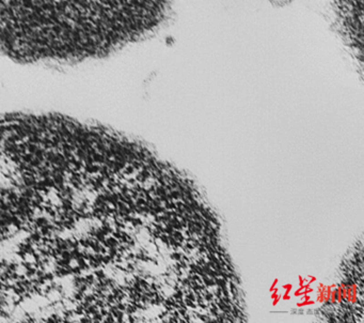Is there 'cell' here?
<instances>
[{"mask_svg":"<svg viewBox=\"0 0 364 323\" xmlns=\"http://www.w3.org/2000/svg\"><path fill=\"white\" fill-rule=\"evenodd\" d=\"M114 136L61 113H0V322L116 317Z\"/></svg>","mask_w":364,"mask_h":323,"instance_id":"cell-1","label":"cell"},{"mask_svg":"<svg viewBox=\"0 0 364 323\" xmlns=\"http://www.w3.org/2000/svg\"><path fill=\"white\" fill-rule=\"evenodd\" d=\"M337 8H340L341 15L345 19V27H348V34L352 37V43H356L357 37V26L362 28L361 25L357 23V18L362 21V15L358 13V11L362 13V0H335Z\"/></svg>","mask_w":364,"mask_h":323,"instance_id":"cell-2","label":"cell"},{"mask_svg":"<svg viewBox=\"0 0 364 323\" xmlns=\"http://www.w3.org/2000/svg\"><path fill=\"white\" fill-rule=\"evenodd\" d=\"M346 301L350 304H354L357 302V286L354 284H351L350 286L347 287V296Z\"/></svg>","mask_w":364,"mask_h":323,"instance_id":"cell-3","label":"cell"},{"mask_svg":"<svg viewBox=\"0 0 364 323\" xmlns=\"http://www.w3.org/2000/svg\"><path fill=\"white\" fill-rule=\"evenodd\" d=\"M269 2L272 4V6H275V7H278V8H283L289 4L293 0H268Z\"/></svg>","mask_w":364,"mask_h":323,"instance_id":"cell-4","label":"cell"},{"mask_svg":"<svg viewBox=\"0 0 364 323\" xmlns=\"http://www.w3.org/2000/svg\"><path fill=\"white\" fill-rule=\"evenodd\" d=\"M329 303H331V304L336 303V285H334L331 289L330 295H329Z\"/></svg>","mask_w":364,"mask_h":323,"instance_id":"cell-5","label":"cell"},{"mask_svg":"<svg viewBox=\"0 0 364 323\" xmlns=\"http://www.w3.org/2000/svg\"><path fill=\"white\" fill-rule=\"evenodd\" d=\"M315 303H316V301H315V299H306V301H300V302H298V303H297V304H296V306H297V307L310 306V305H314Z\"/></svg>","mask_w":364,"mask_h":323,"instance_id":"cell-6","label":"cell"},{"mask_svg":"<svg viewBox=\"0 0 364 323\" xmlns=\"http://www.w3.org/2000/svg\"><path fill=\"white\" fill-rule=\"evenodd\" d=\"M343 301V295H342V289H341L340 285H336V303L341 304Z\"/></svg>","mask_w":364,"mask_h":323,"instance_id":"cell-7","label":"cell"},{"mask_svg":"<svg viewBox=\"0 0 364 323\" xmlns=\"http://www.w3.org/2000/svg\"><path fill=\"white\" fill-rule=\"evenodd\" d=\"M282 288H283V289H284V290H285L284 292L289 293V292H290V291H292V290H293L294 286H293V284H285V285H283V286H282Z\"/></svg>","mask_w":364,"mask_h":323,"instance_id":"cell-8","label":"cell"},{"mask_svg":"<svg viewBox=\"0 0 364 323\" xmlns=\"http://www.w3.org/2000/svg\"><path fill=\"white\" fill-rule=\"evenodd\" d=\"M304 289H306L304 287H299V289L294 292V295H295V296H301L303 294V291H304Z\"/></svg>","mask_w":364,"mask_h":323,"instance_id":"cell-9","label":"cell"},{"mask_svg":"<svg viewBox=\"0 0 364 323\" xmlns=\"http://www.w3.org/2000/svg\"><path fill=\"white\" fill-rule=\"evenodd\" d=\"M280 301H281V294H278L275 299H272V306H277Z\"/></svg>","mask_w":364,"mask_h":323,"instance_id":"cell-10","label":"cell"},{"mask_svg":"<svg viewBox=\"0 0 364 323\" xmlns=\"http://www.w3.org/2000/svg\"><path fill=\"white\" fill-rule=\"evenodd\" d=\"M306 279L303 278L301 275L298 276V284H299V287H303V285L306 284Z\"/></svg>","mask_w":364,"mask_h":323,"instance_id":"cell-11","label":"cell"},{"mask_svg":"<svg viewBox=\"0 0 364 323\" xmlns=\"http://www.w3.org/2000/svg\"><path fill=\"white\" fill-rule=\"evenodd\" d=\"M278 282H279V278H276L275 280H273V282H272L270 288H269V292H272V290L275 289V288L277 287V285H278Z\"/></svg>","mask_w":364,"mask_h":323,"instance_id":"cell-12","label":"cell"},{"mask_svg":"<svg viewBox=\"0 0 364 323\" xmlns=\"http://www.w3.org/2000/svg\"><path fill=\"white\" fill-rule=\"evenodd\" d=\"M281 299H283V301H289V299H290L289 293H286V292L283 293L282 295H281Z\"/></svg>","mask_w":364,"mask_h":323,"instance_id":"cell-13","label":"cell"}]
</instances>
